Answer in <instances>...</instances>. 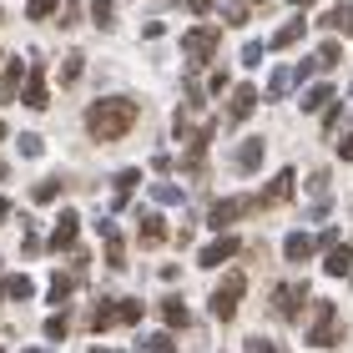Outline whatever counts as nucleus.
<instances>
[{
    "label": "nucleus",
    "instance_id": "f257e3e1",
    "mask_svg": "<svg viewBox=\"0 0 353 353\" xmlns=\"http://www.w3.org/2000/svg\"><path fill=\"white\" fill-rule=\"evenodd\" d=\"M137 126V101L132 96H101L91 111H86V137L96 141H117Z\"/></svg>",
    "mask_w": 353,
    "mask_h": 353
},
{
    "label": "nucleus",
    "instance_id": "f03ea898",
    "mask_svg": "<svg viewBox=\"0 0 353 353\" xmlns=\"http://www.w3.org/2000/svg\"><path fill=\"white\" fill-rule=\"evenodd\" d=\"M303 303H308V283L303 278H293V283H278L272 288V318H283V323H298L303 318Z\"/></svg>",
    "mask_w": 353,
    "mask_h": 353
},
{
    "label": "nucleus",
    "instance_id": "7ed1b4c3",
    "mask_svg": "<svg viewBox=\"0 0 353 353\" xmlns=\"http://www.w3.org/2000/svg\"><path fill=\"white\" fill-rule=\"evenodd\" d=\"M217 46H222V30H217V26H192L187 36H182V51H187L192 66L212 61V56H217Z\"/></svg>",
    "mask_w": 353,
    "mask_h": 353
},
{
    "label": "nucleus",
    "instance_id": "20e7f679",
    "mask_svg": "<svg viewBox=\"0 0 353 353\" xmlns=\"http://www.w3.org/2000/svg\"><path fill=\"white\" fill-rule=\"evenodd\" d=\"M243 293H248V272H232V278L212 293V303H207V308H212L217 323H228V318L237 313V298H243Z\"/></svg>",
    "mask_w": 353,
    "mask_h": 353
},
{
    "label": "nucleus",
    "instance_id": "39448f33",
    "mask_svg": "<svg viewBox=\"0 0 353 353\" xmlns=\"http://www.w3.org/2000/svg\"><path fill=\"white\" fill-rule=\"evenodd\" d=\"M339 339H343V318H339L333 303H323V308H318V323L308 328V343H313V348H333Z\"/></svg>",
    "mask_w": 353,
    "mask_h": 353
},
{
    "label": "nucleus",
    "instance_id": "423d86ee",
    "mask_svg": "<svg viewBox=\"0 0 353 353\" xmlns=\"http://www.w3.org/2000/svg\"><path fill=\"white\" fill-rule=\"evenodd\" d=\"M243 212H258V202H252V197H228V202H212V207H207V228H232V222L237 217H243Z\"/></svg>",
    "mask_w": 353,
    "mask_h": 353
},
{
    "label": "nucleus",
    "instance_id": "0eeeda50",
    "mask_svg": "<svg viewBox=\"0 0 353 353\" xmlns=\"http://www.w3.org/2000/svg\"><path fill=\"white\" fill-rule=\"evenodd\" d=\"M237 252H243V237H237V232H222L217 243H207V248L197 252V263H202V268H222L228 258H237Z\"/></svg>",
    "mask_w": 353,
    "mask_h": 353
},
{
    "label": "nucleus",
    "instance_id": "6e6552de",
    "mask_svg": "<svg viewBox=\"0 0 353 353\" xmlns=\"http://www.w3.org/2000/svg\"><path fill=\"white\" fill-rule=\"evenodd\" d=\"M263 152H268V141H263V137H248V141H237V147H232V172L252 176V172L263 167Z\"/></svg>",
    "mask_w": 353,
    "mask_h": 353
},
{
    "label": "nucleus",
    "instance_id": "1a4fd4ad",
    "mask_svg": "<svg viewBox=\"0 0 353 353\" xmlns=\"http://www.w3.org/2000/svg\"><path fill=\"white\" fill-rule=\"evenodd\" d=\"M293 192H298V172H293V167H283V172L268 182V192H263V197H252V202H258V212H263V207H278V202H288Z\"/></svg>",
    "mask_w": 353,
    "mask_h": 353
},
{
    "label": "nucleus",
    "instance_id": "9d476101",
    "mask_svg": "<svg viewBox=\"0 0 353 353\" xmlns=\"http://www.w3.org/2000/svg\"><path fill=\"white\" fill-rule=\"evenodd\" d=\"M318 248H323V243H318V232H288V243H283V258H288V263H308Z\"/></svg>",
    "mask_w": 353,
    "mask_h": 353
},
{
    "label": "nucleus",
    "instance_id": "9b49d317",
    "mask_svg": "<svg viewBox=\"0 0 353 353\" xmlns=\"http://www.w3.org/2000/svg\"><path fill=\"white\" fill-rule=\"evenodd\" d=\"M252 106H258V86H232V96H228V121H232V126L248 121Z\"/></svg>",
    "mask_w": 353,
    "mask_h": 353
},
{
    "label": "nucleus",
    "instance_id": "f8f14e48",
    "mask_svg": "<svg viewBox=\"0 0 353 353\" xmlns=\"http://www.w3.org/2000/svg\"><path fill=\"white\" fill-rule=\"evenodd\" d=\"M21 86H26V61L21 56H6V71H0V101L21 96Z\"/></svg>",
    "mask_w": 353,
    "mask_h": 353
},
{
    "label": "nucleus",
    "instance_id": "ddd939ff",
    "mask_svg": "<svg viewBox=\"0 0 353 353\" xmlns=\"http://www.w3.org/2000/svg\"><path fill=\"white\" fill-rule=\"evenodd\" d=\"M21 96H26V106H30V111H46V101H51L46 71H26V86H21Z\"/></svg>",
    "mask_w": 353,
    "mask_h": 353
},
{
    "label": "nucleus",
    "instance_id": "4468645a",
    "mask_svg": "<svg viewBox=\"0 0 353 353\" xmlns=\"http://www.w3.org/2000/svg\"><path fill=\"white\" fill-rule=\"evenodd\" d=\"M76 232H81V217H76V212H61L56 232H51V248H56V252H71V248H76Z\"/></svg>",
    "mask_w": 353,
    "mask_h": 353
},
{
    "label": "nucleus",
    "instance_id": "2eb2a0df",
    "mask_svg": "<svg viewBox=\"0 0 353 353\" xmlns=\"http://www.w3.org/2000/svg\"><path fill=\"white\" fill-rule=\"evenodd\" d=\"M96 232L106 237V263H111V272H126V243H121V232L111 228V222H101Z\"/></svg>",
    "mask_w": 353,
    "mask_h": 353
},
{
    "label": "nucleus",
    "instance_id": "dca6fc26",
    "mask_svg": "<svg viewBox=\"0 0 353 353\" xmlns=\"http://www.w3.org/2000/svg\"><path fill=\"white\" fill-rule=\"evenodd\" d=\"M303 36H308V21H303V15H288V26L272 30V51H288V46H298Z\"/></svg>",
    "mask_w": 353,
    "mask_h": 353
},
{
    "label": "nucleus",
    "instance_id": "f3484780",
    "mask_svg": "<svg viewBox=\"0 0 353 353\" xmlns=\"http://www.w3.org/2000/svg\"><path fill=\"white\" fill-rule=\"evenodd\" d=\"M137 243L141 248H162L167 243V222L157 217V212H147V217H141V228H137Z\"/></svg>",
    "mask_w": 353,
    "mask_h": 353
},
{
    "label": "nucleus",
    "instance_id": "a211bd4d",
    "mask_svg": "<svg viewBox=\"0 0 353 353\" xmlns=\"http://www.w3.org/2000/svg\"><path fill=\"white\" fill-rule=\"evenodd\" d=\"M91 333H106V328H121V303H96V313L86 318Z\"/></svg>",
    "mask_w": 353,
    "mask_h": 353
},
{
    "label": "nucleus",
    "instance_id": "6ab92c4d",
    "mask_svg": "<svg viewBox=\"0 0 353 353\" xmlns=\"http://www.w3.org/2000/svg\"><path fill=\"white\" fill-rule=\"evenodd\" d=\"M157 313H162L167 328H187V323H192V308H187L182 298H162V308H157Z\"/></svg>",
    "mask_w": 353,
    "mask_h": 353
},
{
    "label": "nucleus",
    "instance_id": "aec40b11",
    "mask_svg": "<svg viewBox=\"0 0 353 353\" xmlns=\"http://www.w3.org/2000/svg\"><path fill=\"white\" fill-rule=\"evenodd\" d=\"M323 30H353V0H333V10H323Z\"/></svg>",
    "mask_w": 353,
    "mask_h": 353
},
{
    "label": "nucleus",
    "instance_id": "412c9836",
    "mask_svg": "<svg viewBox=\"0 0 353 353\" xmlns=\"http://www.w3.org/2000/svg\"><path fill=\"white\" fill-rule=\"evenodd\" d=\"M76 283H81V272H76V268H71V272H56V278H51V288H46V298H51V303H66Z\"/></svg>",
    "mask_w": 353,
    "mask_h": 353
},
{
    "label": "nucleus",
    "instance_id": "4be33fe9",
    "mask_svg": "<svg viewBox=\"0 0 353 353\" xmlns=\"http://www.w3.org/2000/svg\"><path fill=\"white\" fill-rule=\"evenodd\" d=\"M137 187H141V172L137 167H126V172H117V207H126L137 197Z\"/></svg>",
    "mask_w": 353,
    "mask_h": 353
},
{
    "label": "nucleus",
    "instance_id": "5701e85b",
    "mask_svg": "<svg viewBox=\"0 0 353 353\" xmlns=\"http://www.w3.org/2000/svg\"><path fill=\"white\" fill-rule=\"evenodd\" d=\"M91 21L96 30H111L117 26V0H91Z\"/></svg>",
    "mask_w": 353,
    "mask_h": 353
},
{
    "label": "nucleus",
    "instance_id": "b1692460",
    "mask_svg": "<svg viewBox=\"0 0 353 353\" xmlns=\"http://www.w3.org/2000/svg\"><path fill=\"white\" fill-rule=\"evenodd\" d=\"M348 268H353V248H348V243H333V248H328V272L339 278V272H348Z\"/></svg>",
    "mask_w": 353,
    "mask_h": 353
},
{
    "label": "nucleus",
    "instance_id": "393cba45",
    "mask_svg": "<svg viewBox=\"0 0 353 353\" xmlns=\"http://www.w3.org/2000/svg\"><path fill=\"white\" fill-rule=\"evenodd\" d=\"M36 288H30V278L26 272H15V278H6V288H0V298H15V303H26Z\"/></svg>",
    "mask_w": 353,
    "mask_h": 353
},
{
    "label": "nucleus",
    "instance_id": "a878e982",
    "mask_svg": "<svg viewBox=\"0 0 353 353\" xmlns=\"http://www.w3.org/2000/svg\"><path fill=\"white\" fill-rule=\"evenodd\" d=\"M56 197H61V176H41V182L30 187V202H41V207L56 202Z\"/></svg>",
    "mask_w": 353,
    "mask_h": 353
},
{
    "label": "nucleus",
    "instance_id": "bb28decb",
    "mask_svg": "<svg viewBox=\"0 0 353 353\" xmlns=\"http://www.w3.org/2000/svg\"><path fill=\"white\" fill-rule=\"evenodd\" d=\"M328 101H333V86H308V91H303V101H298V106H303V111H323Z\"/></svg>",
    "mask_w": 353,
    "mask_h": 353
},
{
    "label": "nucleus",
    "instance_id": "cd10ccee",
    "mask_svg": "<svg viewBox=\"0 0 353 353\" xmlns=\"http://www.w3.org/2000/svg\"><path fill=\"white\" fill-rule=\"evenodd\" d=\"M81 71H86V56H81V51H71V56H66V66H61V86H76V81H81Z\"/></svg>",
    "mask_w": 353,
    "mask_h": 353
},
{
    "label": "nucleus",
    "instance_id": "c85d7f7f",
    "mask_svg": "<svg viewBox=\"0 0 353 353\" xmlns=\"http://www.w3.org/2000/svg\"><path fill=\"white\" fill-rule=\"evenodd\" d=\"M137 353H176V343L167 339V333H152V339H141Z\"/></svg>",
    "mask_w": 353,
    "mask_h": 353
},
{
    "label": "nucleus",
    "instance_id": "c756f323",
    "mask_svg": "<svg viewBox=\"0 0 353 353\" xmlns=\"http://www.w3.org/2000/svg\"><path fill=\"white\" fill-rule=\"evenodd\" d=\"M15 147H21V157H30V162H36V157L46 152V141H41L36 132H21V137H15Z\"/></svg>",
    "mask_w": 353,
    "mask_h": 353
},
{
    "label": "nucleus",
    "instance_id": "7c9ffc66",
    "mask_svg": "<svg viewBox=\"0 0 353 353\" xmlns=\"http://www.w3.org/2000/svg\"><path fill=\"white\" fill-rule=\"evenodd\" d=\"M187 101H192V111H202V106H207V86L197 81V71H187Z\"/></svg>",
    "mask_w": 353,
    "mask_h": 353
},
{
    "label": "nucleus",
    "instance_id": "2f4dec72",
    "mask_svg": "<svg viewBox=\"0 0 353 353\" xmlns=\"http://www.w3.org/2000/svg\"><path fill=\"white\" fill-rule=\"evenodd\" d=\"M152 197L162 202V207H182V187H172V182H157V187H152Z\"/></svg>",
    "mask_w": 353,
    "mask_h": 353
},
{
    "label": "nucleus",
    "instance_id": "473e14b6",
    "mask_svg": "<svg viewBox=\"0 0 353 353\" xmlns=\"http://www.w3.org/2000/svg\"><path fill=\"white\" fill-rule=\"evenodd\" d=\"M66 333H71V318H46V339H66Z\"/></svg>",
    "mask_w": 353,
    "mask_h": 353
},
{
    "label": "nucleus",
    "instance_id": "72a5a7b5",
    "mask_svg": "<svg viewBox=\"0 0 353 353\" xmlns=\"http://www.w3.org/2000/svg\"><path fill=\"white\" fill-rule=\"evenodd\" d=\"M248 15H252V0H232V6H228V21H232V26H243Z\"/></svg>",
    "mask_w": 353,
    "mask_h": 353
},
{
    "label": "nucleus",
    "instance_id": "f704fd0d",
    "mask_svg": "<svg viewBox=\"0 0 353 353\" xmlns=\"http://www.w3.org/2000/svg\"><path fill=\"white\" fill-rule=\"evenodd\" d=\"M343 117H348V111H343V106H333V101H328V117H323V132L333 137V132H339V126H343Z\"/></svg>",
    "mask_w": 353,
    "mask_h": 353
},
{
    "label": "nucleus",
    "instance_id": "c9c22d12",
    "mask_svg": "<svg viewBox=\"0 0 353 353\" xmlns=\"http://www.w3.org/2000/svg\"><path fill=\"white\" fill-rule=\"evenodd\" d=\"M51 10H56V0H30V6H26V15H30V21H46Z\"/></svg>",
    "mask_w": 353,
    "mask_h": 353
},
{
    "label": "nucleus",
    "instance_id": "e433bc0d",
    "mask_svg": "<svg viewBox=\"0 0 353 353\" xmlns=\"http://www.w3.org/2000/svg\"><path fill=\"white\" fill-rule=\"evenodd\" d=\"M339 61H343V51H339L333 41H323V51H318V66H339Z\"/></svg>",
    "mask_w": 353,
    "mask_h": 353
},
{
    "label": "nucleus",
    "instance_id": "4c0bfd02",
    "mask_svg": "<svg viewBox=\"0 0 353 353\" xmlns=\"http://www.w3.org/2000/svg\"><path fill=\"white\" fill-rule=\"evenodd\" d=\"M263 51H268V46H258V41H248V46H243V66L252 71V66H258V61H263Z\"/></svg>",
    "mask_w": 353,
    "mask_h": 353
},
{
    "label": "nucleus",
    "instance_id": "58836bf2",
    "mask_svg": "<svg viewBox=\"0 0 353 353\" xmlns=\"http://www.w3.org/2000/svg\"><path fill=\"white\" fill-rule=\"evenodd\" d=\"M228 86H232L228 71H212V76H207V91H228Z\"/></svg>",
    "mask_w": 353,
    "mask_h": 353
},
{
    "label": "nucleus",
    "instance_id": "ea45409f",
    "mask_svg": "<svg viewBox=\"0 0 353 353\" xmlns=\"http://www.w3.org/2000/svg\"><path fill=\"white\" fill-rule=\"evenodd\" d=\"M21 252H26V258H41V252H46V243H41V237H36V232H30V237H26V243H21Z\"/></svg>",
    "mask_w": 353,
    "mask_h": 353
},
{
    "label": "nucleus",
    "instance_id": "a19ab883",
    "mask_svg": "<svg viewBox=\"0 0 353 353\" xmlns=\"http://www.w3.org/2000/svg\"><path fill=\"white\" fill-rule=\"evenodd\" d=\"M172 167H176L172 152H157V157H152V172H172Z\"/></svg>",
    "mask_w": 353,
    "mask_h": 353
},
{
    "label": "nucleus",
    "instance_id": "79ce46f5",
    "mask_svg": "<svg viewBox=\"0 0 353 353\" xmlns=\"http://www.w3.org/2000/svg\"><path fill=\"white\" fill-rule=\"evenodd\" d=\"M167 6H187V10H197V15H207V10H212V0H167Z\"/></svg>",
    "mask_w": 353,
    "mask_h": 353
},
{
    "label": "nucleus",
    "instance_id": "37998d69",
    "mask_svg": "<svg viewBox=\"0 0 353 353\" xmlns=\"http://www.w3.org/2000/svg\"><path fill=\"white\" fill-rule=\"evenodd\" d=\"M243 353H278V348H272V339H248Z\"/></svg>",
    "mask_w": 353,
    "mask_h": 353
},
{
    "label": "nucleus",
    "instance_id": "c03bdc74",
    "mask_svg": "<svg viewBox=\"0 0 353 353\" xmlns=\"http://www.w3.org/2000/svg\"><path fill=\"white\" fill-rule=\"evenodd\" d=\"M141 36L157 41V36H167V26H162V21H147V26H141Z\"/></svg>",
    "mask_w": 353,
    "mask_h": 353
},
{
    "label": "nucleus",
    "instance_id": "a18cd8bd",
    "mask_svg": "<svg viewBox=\"0 0 353 353\" xmlns=\"http://www.w3.org/2000/svg\"><path fill=\"white\" fill-rule=\"evenodd\" d=\"M339 157H343V162H353V132H348V137L339 141Z\"/></svg>",
    "mask_w": 353,
    "mask_h": 353
},
{
    "label": "nucleus",
    "instance_id": "49530a36",
    "mask_svg": "<svg viewBox=\"0 0 353 353\" xmlns=\"http://www.w3.org/2000/svg\"><path fill=\"white\" fill-rule=\"evenodd\" d=\"M6 217H10V202H0V222H6Z\"/></svg>",
    "mask_w": 353,
    "mask_h": 353
},
{
    "label": "nucleus",
    "instance_id": "de8ad7c7",
    "mask_svg": "<svg viewBox=\"0 0 353 353\" xmlns=\"http://www.w3.org/2000/svg\"><path fill=\"white\" fill-rule=\"evenodd\" d=\"M91 353H121V348H91Z\"/></svg>",
    "mask_w": 353,
    "mask_h": 353
},
{
    "label": "nucleus",
    "instance_id": "09e8293b",
    "mask_svg": "<svg viewBox=\"0 0 353 353\" xmlns=\"http://www.w3.org/2000/svg\"><path fill=\"white\" fill-rule=\"evenodd\" d=\"M6 176H10V172H6V162H0V182H6Z\"/></svg>",
    "mask_w": 353,
    "mask_h": 353
},
{
    "label": "nucleus",
    "instance_id": "8fccbe9b",
    "mask_svg": "<svg viewBox=\"0 0 353 353\" xmlns=\"http://www.w3.org/2000/svg\"><path fill=\"white\" fill-rule=\"evenodd\" d=\"M293 6H298V10H303V6H313V0H293Z\"/></svg>",
    "mask_w": 353,
    "mask_h": 353
},
{
    "label": "nucleus",
    "instance_id": "3c124183",
    "mask_svg": "<svg viewBox=\"0 0 353 353\" xmlns=\"http://www.w3.org/2000/svg\"><path fill=\"white\" fill-rule=\"evenodd\" d=\"M0 141H6V121H0Z\"/></svg>",
    "mask_w": 353,
    "mask_h": 353
},
{
    "label": "nucleus",
    "instance_id": "603ef678",
    "mask_svg": "<svg viewBox=\"0 0 353 353\" xmlns=\"http://www.w3.org/2000/svg\"><path fill=\"white\" fill-rule=\"evenodd\" d=\"M348 96H353V86H348Z\"/></svg>",
    "mask_w": 353,
    "mask_h": 353
}]
</instances>
